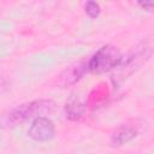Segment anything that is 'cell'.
Returning a JSON list of instances; mask_svg holds the SVG:
<instances>
[{
	"label": "cell",
	"instance_id": "cell-1",
	"mask_svg": "<svg viewBox=\"0 0 154 154\" xmlns=\"http://www.w3.org/2000/svg\"><path fill=\"white\" fill-rule=\"evenodd\" d=\"M54 108L55 102L51 99H38L18 105L2 117V126L12 128L29 120L32 122L38 117H47L54 111Z\"/></svg>",
	"mask_w": 154,
	"mask_h": 154
},
{
	"label": "cell",
	"instance_id": "cell-2",
	"mask_svg": "<svg viewBox=\"0 0 154 154\" xmlns=\"http://www.w3.org/2000/svg\"><path fill=\"white\" fill-rule=\"evenodd\" d=\"M154 52V42L152 40L142 41L137 45L126 57H123L120 65L114 70L112 79L116 84H120L125 78L132 75L136 70H138L153 54Z\"/></svg>",
	"mask_w": 154,
	"mask_h": 154
},
{
	"label": "cell",
	"instance_id": "cell-3",
	"mask_svg": "<svg viewBox=\"0 0 154 154\" xmlns=\"http://www.w3.org/2000/svg\"><path fill=\"white\" fill-rule=\"evenodd\" d=\"M123 55L120 51L113 45H105L100 47L88 60V71L101 75L114 71L122 63Z\"/></svg>",
	"mask_w": 154,
	"mask_h": 154
},
{
	"label": "cell",
	"instance_id": "cell-4",
	"mask_svg": "<svg viewBox=\"0 0 154 154\" xmlns=\"http://www.w3.org/2000/svg\"><path fill=\"white\" fill-rule=\"evenodd\" d=\"M55 135L54 123L48 117H38L31 122L28 130V136L36 142L51 141Z\"/></svg>",
	"mask_w": 154,
	"mask_h": 154
},
{
	"label": "cell",
	"instance_id": "cell-5",
	"mask_svg": "<svg viewBox=\"0 0 154 154\" xmlns=\"http://www.w3.org/2000/svg\"><path fill=\"white\" fill-rule=\"evenodd\" d=\"M64 111H65V116L69 120L77 122L84 116V113L87 111V102L83 96H81L78 94H72L65 102Z\"/></svg>",
	"mask_w": 154,
	"mask_h": 154
},
{
	"label": "cell",
	"instance_id": "cell-6",
	"mask_svg": "<svg viewBox=\"0 0 154 154\" xmlns=\"http://www.w3.org/2000/svg\"><path fill=\"white\" fill-rule=\"evenodd\" d=\"M85 72H89L88 71V60L78 61V63L69 66L65 71H63V73L59 76V82L61 85L75 84L84 76Z\"/></svg>",
	"mask_w": 154,
	"mask_h": 154
},
{
	"label": "cell",
	"instance_id": "cell-7",
	"mask_svg": "<svg viewBox=\"0 0 154 154\" xmlns=\"http://www.w3.org/2000/svg\"><path fill=\"white\" fill-rule=\"evenodd\" d=\"M137 136V130L130 124H123L116 129L111 136V143L113 147H122Z\"/></svg>",
	"mask_w": 154,
	"mask_h": 154
},
{
	"label": "cell",
	"instance_id": "cell-8",
	"mask_svg": "<svg viewBox=\"0 0 154 154\" xmlns=\"http://www.w3.org/2000/svg\"><path fill=\"white\" fill-rule=\"evenodd\" d=\"M84 12H85V14H87L89 18L95 19V18H97V17L100 16V13H101V7H100V5H99L97 2H95V1H88V2H85V5H84Z\"/></svg>",
	"mask_w": 154,
	"mask_h": 154
},
{
	"label": "cell",
	"instance_id": "cell-9",
	"mask_svg": "<svg viewBox=\"0 0 154 154\" xmlns=\"http://www.w3.org/2000/svg\"><path fill=\"white\" fill-rule=\"evenodd\" d=\"M137 5L142 10L147 11V12H154V1H148V0H146V1H138Z\"/></svg>",
	"mask_w": 154,
	"mask_h": 154
}]
</instances>
